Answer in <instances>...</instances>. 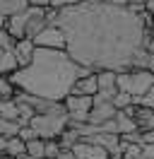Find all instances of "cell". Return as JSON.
I'll use <instances>...</instances> for the list:
<instances>
[{
	"label": "cell",
	"instance_id": "cell-1",
	"mask_svg": "<svg viewBox=\"0 0 154 159\" xmlns=\"http://www.w3.org/2000/svg\"><path fill=\"white\" fill-rule=\"evenodd\" d=\"M58 27L65 31L70 58L94 70L130 72L133 56L144 48V24L130 7L82 0L60 10Z\"/></svg>",
	"mask_w": 154,
	"mask_h": 159
},
{
	"label": "cell",
	"instance_id": "cell-2",
	"mask_svg": "<svg viewBox=\"0 0 154 159\" xmlns=\"http://www.w3.org/2000/svg\"><path fill=\"white\" fill-rule=\"evenodd\" d=\"M77 77H79V63L70 58L67 51L36 46L34 60L27 68H19L17 72H12L10 82L19 92L63 101L72 92V84L77 82Z\"/></svg>",
	"mask_w": 154,
	"mask_h": 159
},
{
	"label": "cell",
	"instance_id": "cell-3",
	"mask_svg": "<svg viewBox=\"0 0 154 159\" xmlns=\"http://www.w3.org/2000/svg\"><path fill=\"white\" fill-rule=\"evenodd\" d=\"M152 87H154L152 70H130V72H120L118 75V89L133 94V99H140Z\"/></svg>",
	"mask_w": 154,
	"mask_h": 159
},
{
	"label": "cell",
	"instance_id": "cell-4",
	"mask_svg": "<svg viewBox=\"0 0 154 159\" xmlns=\"http://www.w3.org/2000/svg\"><path fill=\"white\" fill-rule=\"evenodd\" d=\"M29 125L36 130L41 140H53L60 138V133L67 128V116H58V113H36L29 120Z\"/></svg>",
	"mask_w": 154,
	"mask_h": 159
},
{
	"label": "cell",
	"instance_id": "cell-5",
	"mask_svg": "<svg viewBox=\"0 0 154 159\" xmlns=\"http://www.w3.org/2000/svg\"><path fill=\"white\" fill-rule=\"evenodd\" d=\"M67 109V123H87L89 111L94 106V97H79V94H67L63 99Z\"/></svg>",
	"mask_w": 154,
	"mask_h": 159
},
{
	"label": "cell",
	"instance_id": "cell-6",
	"mask_svg": "<svg viewBox=\"0 0 154 159\" xmlns=\"http://www.w3.org/2000/svg\"><path fill=\"white\" fill-rule=\"evenodd\" d=\"M36 46L41 48H58V51H65L67 46V39H65V31L60 29L58 24H48L46 29L38 34L36 39H31Z\"/></svg>",
	"mask_w": 154,
	"mask_h": 159
},
{
	"label": "cell",
	"instance_id": "cell-7",
	"mask_svg": "<svg viewBox=\"0 0 154 159\" xmlns=\"http://www.w3.org/2000/svg\"><path fill=\"white\" fill-rule=\"evenodd\" d=\"M116 113H118V109L113 106V101H94V106H92V111H89V125H96V128H101L106 120L116 118Z\"/></svg>",
	"mask_w": 154,
	"mask_h": 159
},
{
	"label": "cell",
	"instance_id": "cell-8",
	"mask_svg": "<svg viewBox=\"0 0 154 159\" xmlns=\"http://www.w3.org/2000/svg\"><path fill=\"white\" fill-rule=\"evenodd\" d=\"M82 140H84V142L101 145L108 154H118V152H120V135H118V133H104V130H99V133L87 135V138H82Z\"/></svg>",
	"mask_w": 154,
	"mask_h": 159
},
{
	"label": "cell",
	"instance_id": "cell-9",
	"mask_svg": "<svg viewBox=\"0 0 154 159\" xmlns=\"http://www.w3.org/2000/svg\"><path fill=\"white\" fill-rule=\"evenodd\" d=\"M77 159H108L111 154L106 152L101 145H96V142H84V140H79L75 147H72Z\"/></svg>",
	"mask_w": 154,
	"mask_h": 159
},
{
	"label": "cell",
	"instance_id": "cell-10",
	"mask_svg": "<svg viewBox=\"0 0 154 159\" xmlns=\"http://www.w3.org/2000/svg\"><path fill=\"white\" fill-rule=\"evenodd\" d=\"M34 53H36V43L31 39H19L15 43V56H17L19 68H27L29 63L34 60Z\"/></svg>",
	"mask_w": 154,
	"mask_h": 159
},
{
	"label": "cell",
	"instance_id": "cell-11",
	"mask_svg": "<svg viewBox=\"0 0 154 159\" xmlns=\"http://www.w3.org/2000/svg\"><path fill=\"white\" fill-rule=\"evenodd\" d=\"M99 92V82H96V72L87 75V77H77V82L72 84L70 94H79V97H94Z\"/></svg>",
	"mask_w": 154,
	"mask_h": 159
},
{
	"label": "cell",
	"instance_id": "cell-12",
	"mask_svg": "<svg viewBox=\"0 0 154 159\" xmlns=\"http://www.w3.org/2000/svg\"><path fill=\"white\" fill-rule=\"evenodd\" d=\"M5 29L15 36V39H27V12H19V15H12L5 22Z\"/></svg>",
	"mask_w": 154,
	"mask_h": 159
},
{
	"label": "cell",
	"instance_id": "cell-13",
	"mask_svg": "<svg viewBox=\"0 0 154 159\" xmlns=\"http://www.w3.org/2000/svg\"><path fill=\"white\" fill-rule=\"evenodd\" d=\"M29 10V0H0V15L2 17H12L19 12Z\"/></svg>",
	"mask_w": 154,
	"mask_h": 159
},
{
	"label": "cell",
	"instance_id": "cell-14",
	"mask_svg": "<svg viewBox=\"0 0 154 159\" xmlns=\"http://www.w3.org/2000/svg\"><path fill=\"white\" fill-rule=\"evenodd\" d=\"M19 70V63H17V56L15 51H2L0 48V75H12Z\"/></svg>",
	"mask_w": 154,
	"mask_h": 159
},
{
	"label": "cell",
	"instance_id": "cell-15",
	"mask_svg": "<svg viewBox=\"0 0 154 159\" xmlns=\"http://www.w3.org/2000/svg\"><path fill=\"white\" fill-rule=\"evenodd\" d=\"M116 130H118V135H125V133H133L140 128H137V120L133 116H128L125 111H118L116 113Z\"/></svg>",
	"mask_w": 154,
	"mask_h": 159
},
{
	"label": "cell",
	"instance_id": "cell-16",
	"mask_svg": "<svg viewBox=\"0 0 154 159\" xmlns=\"http://www.w3.org/2000/svg\"><path fill=\"white\" fill-rule=\"evenodd\" d=\"M0 118L19 120V109H17L15 97H10V99H0Z\"/></svg>",
	"mask_w": 154,
	"mask_h": 159
},
{
	"label": "cell",
	"instance_id": "cell-17",
	"mask_svg": "<svg viewBox=\"0 0 154 159\" xmlns=\"http://www.w3.org/2000/svg\"><path fill=\"white\" fill-rule=\"evenodd\" d=\"M58 140H60V147H63V149H72V147H75V145H77V142H79L82 138H79L77 128L67 125V128L60 133V138H58Z\"/></svg>",
	"mask_w": 154,
	"mask_h": 159
},
{
	"label": "cell",
	"instance_id": "cell-18",
	"mask_svg": "<svg viewBox=\"0 0 154 159\" xmlns=\"http://www.w3.org/2000/svg\"><path fill=\"white\" fill-rule=\"evenodd\" d=\"M5 152H7V154H12V157H19V154H24V152H27V142L19 138V135H15V138H7Z\"/></svg>",
	"mask_w": 154,
	"mask_h": 159
},
{
	"label": "cell",
	"instance_id": "cell-19",
	"mask_svg": "<svg viewBox=\"0 0 154 159\" xmlns=\"http://www.w3.org/2000/svg\"><path fill=\"white\" fill-rule=\"evenodd\" d=\"M19 125L17 120H7V118H0V135L2 138H15V135H19Z\"/></svg>",
	"mask_w": 154,
	"mask_h": 159
},
{
	"label": "cell",
	"instance_id": "cell-20",
	"mask_svg": "<svg viewBox=\"0 0 154 159\" xmlns=\"http://www.w3.org/2000/svg\"><path fill=\"white\" fill-rule=\"evenodd\" d=\"M43 152H46V140H29L27 142V154H31V157L36 159V157H43Z\"/></svg>",
	"mask_w": 154,
	"mask_h": 159
},
{
	"label": "cell",
	"instance_id": "cell-21",
	"mask_svg": "<svg viewBox=\"0 0 154 159\" xmlns=\"http://www.w3.org/2000/svg\"><path fill=\"white\" fill-rule=\"evenodd\" d=\"M130 104H135V99H133V94H128V92H116V97H113V106L118 111H123V109H128Z\"/></svg>",
	"mask_w": 154,
	"mask_h": 159
},
{
	"label": "cell",
	"instance_id": "cell-22",
	"mask_svg": "<svg viewBox=\"0 0 154 159\" xmlns=\"http://www.w3.org/2000/svg\"><path fill=\"white\" fill-rule=\"evenodd\" d=\"M15 92H17V87L10 82V77H7V75H0V99L15 97Z\"/></svg>",
	"mask_w": 154,
	"mask_h": 159
},
{
	"label": "cell",
	"instance_id": "cell-23",
	"mask_svg": "<svg viewBox=\"0 0 154 159\" xmlns=\"http://www.w3.org/2000/svg\"><path fill=\"white\" fill-rule=\"evenodd\" d=\"M15 43H17V39L2 27V29H0V48L2 51H15Z\"/></svg>",
	"mask_w": 154,
	"mask_h": 159
},
{
	"label": "cell",
	"instance_id": "cell-24",
	"mask_svg": "<svg viewBox=\"0 0 154 159\" xmlns=\"http://www.w3.org/2000/svg\"><path fill=\"white\" fill-rule=\"evenodd\" d=\"M63 152L60 147V140L53 138V140H46V152H43V157H51V159H58V154Z\"/></svg>",
	"mask_w": 154,
	"mask_h": 159
},
{
	"label": "cell",
	"instance_id": "cell-25",
	"mask_svg": "<svg viewBox=\"0 0 154 159\" xmlns=\"http://www.w3.org/2000/svg\"><path fill=\"white\" fill-rule=\"evenodd\" d=\"M135 104H140V106H144V109H154V87L147 94H142L140 99H135Z\"/></svg>",
	"mask_w": 154,
	"mask_h": 159
},
{
	"label": "cell",
	"instance_id": "cell-26",
	"mask_svg": "<svg viewBox=\"0 0 154 159\" xmlns=\"http://www.w3.org/2000/svg\"><path fill=\"white\" fill-rule=\"evenodd\" d=\"M19 138L24 140V142H29V140H36L38 135H36V130L31 128V125H22V128H19Z\"/></svg>",
	"mask_w": 154,
	"mask_h": 159
},
{
	"label": "cell",
	"instance_id": "cell-27",
	"mask_svg": "<svg viewBox=\"0 0 154 159\" xmlns=\"http://www.w3.org/2000/svg\"><path fill=\"white\" fill-rule=\"evenodd\" d=\"M142 157L154 159V142H144V145H142Z\"/></svg>",
	"mask_w": 154,
	"mask_h": 159
},
{
	"label": "cell",
	"instance_id": "cell-28",
	"mask_svg": "<svg viewBox=\"0 0 154 159\" xmlns=\"http://www.w3.org/2000/svg\"><path fill=\"white\" fill-rule=\"evenodd\" d=\"M106 5H116V7H128L130 5V0H104Z\"/></svg>",
	"mask_w": 154,
	"mask_h": 159
},
{
	"label": "cell",
	"instance_id": "cell-29",
	"mask_svg": "<svg viewBox=\"0 0 154 159\" xmlns=\"http://www.w3.org/2000/svg\"><path fill=\"white\" fill-rule=\"evenodd\" d=\"M29 5H34V7H51V0H29Z\"/></svg>",
	"mask_w": 154,
	"mask_h": 159
},
{
	"label": "cell",
	"instance_id": "cell-30",
	"mask_svg": "<svg viewBox=\"0 0 154 159\" xmlns=\"http://www.w3.org/2000/svg\"><path fill=\"white\" fill-rule=\"evenodd\" d=\"M58 159H77V157H75V152H72V149H63V152L58 154Z\"/></svg>",
	"mask_w": 154,
	"mask_h": 159
},
{
	"label": "cell",
	"instance_id": "cell-31",
	"mask_svg": "<svg viewBox=\"0 0 154 159\" xmlns=\"http://www.w3.org/2000/svg\"><path fill=\"white\" fill-rule=\"evenodd\" d=\"M5 145H7V138H2V135H0V154L5 152Z\"/></svg>",
	"mask_w": 154,
	"mask_h": 159
},
{
	"label": "cell",
	"instance_id": "cell-32",
	"mask_svg": "<svg viewBox=\"0 0 154 159\" xmlns=\"http://www.w3.org/2000/svg\"><path fill=\"white\" fill-rule=\"evenodd\" d=\"M144 7H147V12H152V15H154V0H149V2L144 5Z\"/></svg>",
	"mask_w": 154,
	"mask_h": 159
},
{
	"label": "cell",
	"instance_id": "cell-33",
	"mask_svg": "<svg viewBox=\"0 0 154 159\" xmlns=\"http://www.w3.org/2000/svg\"><path fill=\"white\" fill-rule=\"evenodd\" d=\"M149 0H130V5H147Z\"/></svg>",
	"mask_w": 154,
	"mask_h": 159
},
{
	"label": "cell",
	"instance_id": "cell-34",
	"mask_svg": "<svg viewBox=\"0 0 154 159\" xmlns=\"http://www.w3.org/2000/svg\"><path fill=\"white\" fill-rule=\"evenodd\" d=\"M0 159H17V157H12V154H7V152H2V157Z\"/></svg>",
	"mask_w": 154,
	"mask_h": 159
},
{
	"label": "cell",
	"instance_id": "cell-35",
	"mask_svg": "<svg viewBox=\"0 0 154 159\" xmlns=\"http://www.w3.org/2000/svg\"><path fill=\"white\" fill-rule=\"evenodd\" d=\"M17 159H34V157H31V154H27V152H24V154H19Z\"/></svg>",
	"mask_w": 154,
	"mask_h": 159
},
{
	"label": "cell",
	"instance_id": "cell-36",
	"mask_svg": "<svg viewBox=\"0 0 154 159\" xmlns=\"http://www.w3.org/2000/svg\"><path fill=\"white\" fill-rule=\"evenodd\" d=\"M5 22H7V17H2V15H0V29L5 27Z\"/></svg>",
	"mask_w": 154,
	"mask_h": 159
},
{
	"label": "cell",
	"instance_id": "cell-37",
	"mask_svg": "<svg viewBox=\"0 0 154 159\" xmlns=\"http://www.w3.org/2000/svg\"><path fill=\"white\" fill-rule=\"evenodd\" d=\"M84 2H92V5H96V2H104V0H84Z\"/></svg>",
	"mask_w": 154,
	"mask_h": 159
},
{
	"label": "cell",
	"instance_id": "cell-38",
	"mask_svg": "<svg viewBox=\"0 0 154 159\" xmlns=\"http://www.w3.org/2000/svg\"><path fill=\"white\" fill-rule=\"evenodd\" d=\"M36 159H51V157H36Z\"/></svg>",
	"mask_w": 154,
	"mask_h": 159
},
{
	"label": "cell",
	"instance_id": "cell-39",
	"mask_svg": "<svg viewBox=\"0 0 154 159\" xmlns=\"http://www.w3.org/2000/svg\"><path fill=\"white\" fill-rule=\"evenodd\" d=\"M142 159H149V157H142Z\"/></svg>",
	"mask_w": 154,
	"mask_h": 159
},
{
	"label": "cell",
	"instance_id": "cell-40",
	"mask_svg": "<svg viewBox=\"0 0 154 159\" xmlns=\"http://www.w3.org/2000/svg\"><path fill=\"white\" fill-rule=\"evenodd\" d=\"M0 157H2V154H0Z\"/></svg>",
	"mask_w": 154,
	"mask_h": 159
}]
</instances>
